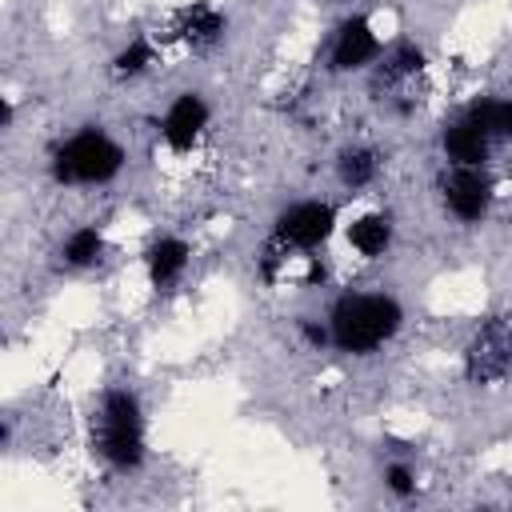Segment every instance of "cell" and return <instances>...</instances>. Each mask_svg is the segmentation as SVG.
Segmentation results:
<instances>
[{
  "label": "cell",
  "instance_id": "12",
  "mask_svg": "<svg viewBox=\"0 0 512 512\" xmlns=\"http://www.w3.org/2000/svg\"><path fill=\"white\" fill-rule=\"evenodd\" d=\"M440 144H444V156H448L452 164H472V168H480V164L488 160V152H492V140H488L468 116H460L456 124H448Z\"/></svg>",
  "mask_w": 512,
  "mask_h": 512
},
{
  "label": "cell",
  "instance_id": "17",
  "mask_svg": "<svg viewBox=\"0 0 512 512\" xmlns=\"http://www.w3.org/2000/svg\"><path fill=\"white\" fill-rule=\"evenodd\" d=\"M152 60H156L152 40H148V36H132V40L112 56V72H116L120 80H132V76L148 72V68H152Z\"/></svg>",
  "mask_w": 512,
  "mask_h": 512
},
{
  "label": "cell",
  "instance_id": "9",
  "mask_svg": "<svg viewBox=\"0 0 512 512\" xmlns=\"http://www.w3.org/2000/svg\"><path fill=\"white\" fill-rule=\"evenodd\" d=\"M224 32H228V20L208 0H192L188 8L176 12V36L184 44H192V48H212V44L224 40Z\"/></svg>",
  "mask_w": 512,
  "mask_h": 512
},
{
  "label": "cell",
  "instance_id": "2",
  "mask_svg": "<svg viewBox=\"0 0 512 512\" xmlns=\"http://www.w3.org/2000/svg\"><path fill=\"white\" fill-rule=\"evenodd\" d=\"M92 444L100 452L104 464H112L116 472H136L144 464V412L140 400L128 388H108L96 420H92Z\"/></svg>",
  "mask_w": 512,
  "mask_h": 512
},
{
  "label": "cell",
  "instance_id": "11",
  "mask_svg": "<svg viewBox=\"0 0 512 512\" xmlns=\"http://www.w3.org/2000/svg\"><path fill=\"white\" fill-rule=\"evenodd\" d=\"M144 264H148L152 288H172V284L188 272V264H192V244H188L184 236H160V240L148 248Z\"/></svg>",
  "mask_w": 512,
  "mask_h": 512
},
{
  "label": "cell",
  "instance_id": "8",
  "mask_svg": "<svg viewBox=\"0 0 512 512\" xmlns=\"http://www.w3.org/2000/svg\"><path fill=\"white\" fill-rule=\"evenodd\" d=\"M208 116H212V108H208V100L200 92H180L168 104L164 120H160V136L168 140V148L188 152L200 140V132L208 128Z\"/></svg>",
  "mask_w": 512,
  "mask_h": 512
},
{
  "label": "cell",
  "instance_id": "6",
  "mask_svg": "<svg viewBox=\"0 0 512 512\" xmlns=\"http://www.w3.org/2000/svg\"><path fill=\"white\" fill-rule=\"evenodd\" d=\"M444 208L460 220V224H480L492 208V176L472 164H452V172L444 176Z\"/></svg>",
  "mask_w": 512,
  "mask_h": 512
},
{
  "label": "cell",
  "instance_id": "4",
  "mask_svg": "<svg viewBox=\"0 0 512 512\" xmlns=\"http://www.w3.org/2000/svg\"><path fill=\"white\" fill-rule=\"evenodd\" d=\"M332 232H336V208L328 200H296L276 216L268 244L292 260L296 252H316L320 244H328Z\"/></svg>",
  "mask_w": 512,
  "mask_h": 512
},
{
  "label": "cell",
  "instance_id": "10",
  "mask_svg": "<svg viewBox=\"0 0 512 512\" xmlns=\"http://www.w3.org/2000/svg\"><path fill=\"white\" fill-rule=\"evenodd\" d=\"M424 72V48L412 40H400L376 68L372 76V92H400L408 84H416V76Z\"/></svg>",
  "mask_w": 512,
  "mask_h": 512
},
{
  "label": "cell",
  "instance_id": "7",
  "mask_svg": "<svg viewBox=\"0 0 512 512\" xmlns=\"http://www.w3.org/2000/svg\"><path fill=\"white\" fill-rule=\"evenodd\" d=\"M376 56H380V36L372 32V24L364 16H348L332 36L328 64L336 72H356V68H368Z\"/></svg>",
  "mask_w": 512,
  "mask_h": 512
},
{
  "label": "cell",
  "instance_id": "19",
  "mask_svg": "<svg viewBox=\"0 0 512 512\" xmlns=\"http://www.w3.org/2000/svg\"><path fill=\"white\" fill-rule=\"evenodd\" d=\"M300 336H304L312 348H324V344H332L328 328H324V324H312V320H300Z\"/></svg>",
  "mask_w": 512,
  "mask_h": 512
},
{
  "label": "cell",
  "instance_id": "3",
  "mask_svg": "<svg viewBox=\"0 0 512 512\" xmlns=\"http://www.w3.org/2000/svg\"><path fill=\"white\" fill-rule=\"evenodd\" d=\"M120 168H124V148L100 128H80L52 152L56 184H108Z\"/></svg>",
  "mask_w": 512,
  "mask_h": 512
},
{
  "label": "cell",
  "instance_id": "18",
  "mask_svg": "<svg viewBox=\"0 0 512 512\" xmlns=\"http://www.w3.org/2000/svg\"><path fill=\"white\" fill-rule=\"evenodd\" d=\"M384 488H388L392 496H412V492H416V472H412L408 464H388V468H384Z\"/></svg>",
  "mask_w": 512,
  "mask_h": 512
},
{
  "label": "cell",
  "instance_id": "13",
  "mask_svg": "<svg viewBox=\"0 0 512 512\" xmlns=\"http://www.w3.org/2000/svg\"><path fill=\"white\" fill-rule=\"evenodd\" d=\"M348 244L364 256V260H376L392 248V216L388 212H364L348 224Z\"/></svg>",
  "mask_w": 512,
  "mask_h": 512
},
{
  "label": "cell",
  "instance_id": "20",
  "mask_svg": "<svg viewBox=\"0 0 512 512\" xmlns=\"http://www.w3.org/2000/svg\"><path fill=\"white\" fill-rule=\"evenodd\" d=\"M328 4H348V0H328Z\"/></svg>",
  "mask_w": 512,
  "mask_h": 512
},
{
  "label": "cell",
  "instance_id": "5",
  "mask_svg": "<svg viewBox=\"0 0 512 512\" xmlns=\"http://www.w3.org/2000/svg\"><path fill=\"white\" fill-rule=\"evenodd\" d=\"M464 376L468 384H500L512 376V320L496 316L476 328L464 352Z\"/></svg>",
  "mask_w": 512,
  "mask_h": 512
},
{
  "label": "cell",
  "instance_id": "15",
  "mask_svg": "<svg viewBox=\"0 0 512 512\" xmlns=\"http://www.w3.org/2000/svg\"><path fill=\"white\" fill-rule=\"evenodd\" d=\"M488 140H512V100H476L464 112Z\"/></svg>",
  "mask_w": 512,
  "mask_h": 512
},
{
  "label": "cell",
  "instance_id": "16",
  "mask_svg": "<svg viewBox=\"0 0 512 512\" xmlns=\"http://www.w3.org/2000/svg\"><path fill=\"white\" fill-rule=\"evenodd\" d=\"M64 264H72V268H92L100 256H104V232L96 228V224H80V228H72L68 232V240H64Z\"/></svg>",
  "mask_w": 512,
  "mask_h": 512
},
{
  "label": "cell",
  "instance_id": "1",
  "mask_svg": "<svg viewBox=\"0 0 512 512\" xmlns=\"http://www.w3.org/2000/svg\"><path fill=\"white\" fill-rule=\"evenodd\" d=\"M404 324V308L388 292H348L328 312V336L340 352L368 356L388 344Z\"/></svg>",
  "mask_w": 512,
  "mask_h": 512
},
{
  "label": "cell",
  "instance_id": "14",
  "mask_svg": "<svg viewBox=\"0 0 512 512\" xmlns=\"http://www.w3.org/2000/svg\"><path fill=\"white\" fill-rule=\"evenodd\" d=\"M336 176L348 192H364L368 184H376L380 176V152L368 148V144H348L340 156H336Z\"/></svg>",
  "mask_w": 512,
  "mask_h": 512
}]
</instances>
